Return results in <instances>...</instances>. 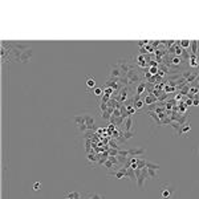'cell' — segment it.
<instances>
[{"label":"cell","mask_w":199,"mask_h":199,"mask_svg":"<svg viewBox=\"0 0 199 199\" xmlns=\"http://www.w3.org/2000/svg\"><path fill=\"white\" fill-rule=\"evenodd\" d=\"M134 173H135V182H137V186H138L139 188H144L146 179L149 178V175H148V169H146V167L141 169V170L137 169V170H134Z\"/></svg>","instance_id":"cell-1"},{"label":"cell","mask_w":199,"mask_h":199,"mask_svg":"<svg viewBox=\"0 0 199 199\" xmlns=\"http://www.w3.org/2000/svg\"><path fill=\"white\" fill-rule=\"evenodd\" d=\"M116 64L120 66V69H121V72H122V74H124V76L127 74L129 72H131V70L135 69L134 64H133L131 61H129L127 59H121V60H118Z\"/></svg>","instance_id":"cell-2"},{"label":"cell","mask_w":199,"mask_h":199,"mask_svg":"<svg viewBox=\"0 0 199 199\" xmlns=\"http://www.w3.org/2000/svg\"><path fill=\"white\" fill-rule=\"evenodd\" d=\"M174 194H175V188L173 184L165 183L161 186V192H159L161 199H171Z\"/></svg>","instance_id":"cell-3"},{"label":"cell","mask_w":199,"mask_h":199,"mask_svg":"<svg viewBox=\"0 0 199 199\" xmlns=\"http://www.w3.org/2000/svg\"><path fill=\"white\" fill-rule=\"evenodd\" d=\"M73 121H74L76 127H77L80 131L85 133V131L88 130V126H86V113H85V114H80V116H74Z\"/></svg>","instance_id":"cell-4"},{"label":"cell","mask_w":199,"mask_h":199,"mask_svg":"<svg viewBox=\"0 0 199 199\" xmlns=\"http://www.w3.org/2000/svg\"><path fill=\"white\" fill-rule=\"evenodd\" d=\"M135 124H137V122L134 120V117H133V116L127 117L126 120H125V122H124V126H122V131H124V133H129V131L135 133V127H137Z\"/></svg>","instance_id":"cell-5"},{"label":"cell","mask_w":199,"mask_h":199,"mask_svg":"<svg viewBox=\"0 0 199 199\" xmlns=\"http://www.w3.org/2000/svg\"><path fill=\"white\" fill-rule=\"evenodd\" d=\"M108 69H109V77L108 78H122L124 77L120 66H118L117 64H110L108 66Z\"/></svg>","instance_id":"cell-6"},{"label":"cell","mask_w":199,"mask_h":199,"mask_svg":"<svg viewBox=\"0 0 199 199\" xmlns=\"http://www.w3.org/2000/svg\"><path fill=\"white\" fill-rule=\"evenodd\" d=\"M82 199H105V195L97 191H85L82 192Z\"/></svg>","instance_id":"cell-7"},{"label":"cell","mask_w":199,"mask_h":199,"mask_svg":"<svg viewBox=\"0 0 199 199\" xmlns=\"http://www.w3.org/2000/svg\"><path fill=\"white\" fill-rule=\"evenodd\" d=\"M32 55H33L32 48H28V49H25V51H23L21 55H20V63H23V64L29 63V60L32 59Z\"/></svg>","instance_id":"cell-8"},{"label":"cell","mask_w":199,"mask_h":199,"mask_svg":"<svg viewBox=\"0 0 199 199\" xmlns=\"http://www.w3.org/2000/svg\"><path fill=\"white\" fill-rule=\"evenodd\" d=\"M144 154H146V149L145 148H137V149H130L129 150V157L131 158H138V157H142Z\"/></svg>","instance_id":"cell-9"},{"label":"cell","mask_w":199,"mask_h":199,"mask_svg":"<svg viewBox=\"0 0 199 199\" xmlns=\"http://www.w3.org/2000/svg\"><path fill=\"white\" fill-rule=\"evenodd\" d=\"M64 198H72V199H82V192L80 191H65Z\"/></svg>","instance_id":"cell-10"},{"label":"cell","mask_w":199,"mask_h":199,"mask_svg":"<svg viewBox=\"0 0 199 199\" xmlns=\"http://www.w3.org/2000/svg\"><path fill=\"white\" fill-rule=\"evenodd\" d=\"M118 94H120V97H118V100H120V101L121 102H124L125 101V100L127 98V97H129V88H127V86H122L121 89H120V93H118Z\"/></svg>","instance_id":"cell-11"},{"label":"cell","mask_w":199,"mask_h":199,"mask_svg":"<svg viewBox=\"0 0 199 199\" xmlns=\"http://www.w3.org/2000/svg\"><path fill=\"white\" fill-rule=\"evenodd\" d=\"M133 102H134L133 104V106H134L135 110H141V109L144 108V105H145V102L139 98V96H135L134 98H133Z\"/></svg>","instance_id":"cell-12"},{"label":"cell","mask_w":199,"mask_h":199,"mask_svg":"<svg viewBox=\"0 0 199 199\" xmlns=\"http://www.w3.org/2000/svg\"><path fill=\"white\" fill-rule=\"evenodd\" d=\"M86 86L89 89L96 88V78H94V77H88L86 78Z\"/></svg>","instance_id":"cell-13"},{"label":"cell","mask_w":199,"mask_h":199,"mask_svg":"<svg viewBox=\"0 0 199 199\" xmlns=\"http://www.w3.org/2000/svg\"><path fill=\"white\" fill-rule=\"evenodd\" d=\"M148 169V167H146ZM148 175L150 179H158V174H157V170H153V169H148Z\"/></svg>","instance_id":"cell-14"},{"label":"cell","mask_w":199,"mask_h":199,"mask_svg":"<svg viewBox=\"0 0 199 199\" xmlns=\"http://www.w3.org/2000/svg\"><path fill=\"white\" fill-rule=\"evenodd\" d=\"M190 66L191 68H197V66H199V63L197 61V55L190 56Z\"/></svg>","instance_id":"cell-15"},{"label":"cell","mask_w":199,"mask_h":199,"mask_svg":"<svg viewBox=\"0 0 199 199\" xmlns=\"http://www.w3.org/2000/svg\"><path fill=\"white\" fill-rule=\"evenodd\" d=\"M144 91H145V82H139L138 86H137V91H135L137 96H141V94L144 93Z\"/></svg>","instance_id":"cell-16"},{"label":"cell","mask_w":199,"mask_h":199,"mask_svg":"<svg viewBox=\"0 0 199 199\" xmlns=\"http://www.w3.org/2000/svg\"><path fill=\"white\" fill-rule=\"evenodd\" d=\"M191 130V126H190V124H184V125H182V129H181V134H186V133H188Z\"/></svg>","instance_id":"cell-17"},{"label":"cell","mask_w":199,"mask_h":199,"mask_svg":"<svg viewBox=\"0 0 199 199\" xmlns=\"http://www.w3.org/2000/svg\"><path fill=\"white\" fill-rule=\"evenodd\" d=\"M190 46H191V49H192V55H197V53H198V41H197V40L191 41Z\"/></svg>","instance_id":"cell-18"},{"label":"cell","mask_w":199,"mask_h":199,"mask_svg":"<svg viewBox=\"0 0 199 199\" xmlns=\"http://www.w3.org/2000/svg\"><path fill=\"white\" fill-rule=\"evenodd\" d=\"M146 167L148 169H153V170H158L161 169V166L159 165H157V163H151V162H146Z\"/></svg>","instance_id":"cell-19"},{"label":"cell","mask_w":199,"mask_h":199,"mask_svg":"<svg viewBox=\"0 0 199 199\" xmlns=\"http://www.w3.org/2000/svg\"><path fill=\"white\" fill-rule=\"evenodd\" d=\"M154 101H155V98L153 96H150V94H148V96L145 97V100H144V102L146 104V105H150V104H153Z\"/></svg>","instance_id":"cell-20"},{"label":"cell","mask_w":199,"mask_h":199,"mask_svg":"<svg viewBox=\"0 0 199 199\" xmlns=\"http://www.w3.org/2000/svg\"><path fill=\"white\" fill-rule=\"evenodd\" d=\"M190 44H191V41H188V40H181L179 41V45H181L182 48H184V49H187L188 46H190Z\"/></svg>","instance_id":"cell-21"},{"label":"cell","mask_w":199,"mask_h":199,"mask_svg":"<svg viewBox=\"0 0 199 199\" xmlns=\"http://www.w3.org/2000/svg\"><path fill=\"white\" fill-rule=\"evenodd\" d=\"M102 92H104V89H102V88H94L93 94H94V96H97V97H100V96L102 94Z\"/></svg>","instance_id":"cell-22"},{"label":"cell","mask_w":199,"mask_h":199,"mask_svg":"<svg viewBox=\"0 0 199 199\" xmlns=\"http://www.w3.org/2000/svg\"><path fill=\"white\" fill-rule=\"evenodd\" d=\"M41 186H42L41 182H36L35 184H33V190H35V191H39L40 188H41Z\"/></svg>","instance_id":"cell-23"},{"label":"cell","mask_w":199,"mask_h":199,"mask_svg":"<svg viewBox=\"0 0 199 199\" xmlns=\"http://www.w3.org/2000/svg\"><path fill=\"white\" fill-rule=\"evenodd\" d=\"M192 105H194V106H198V105H199V101H198V98H195V100H194Z\"/></svg>","instance_id":"cell-24"},{"label":"cell","mask_w":199,"mask_h":199,"mask_svg":"<svg viewBox=\"0 0 199 199\" xmlns=\"http://www.w3.org/2000/svg\"><path fill=\"white\" fill-rule=\"evenodd\" d=\"M186 105L188 106V105H192V101H191V100H187V101H186Z\"/></svg>","instance_id":"cell-25"},{"label":"cell","mask_w":199,"mask_h":199,"mask_svg":"<svg viewBox=\"0 0 199 199\" xmlns=\"http://www.w3.org/2000/svg\"><path fill=\"white\" fill-rule=\"evenodd\" d=\"M151 73H157V69H155V68H151Z\"/></svg>","instance_id":"cell-26"},{"label":"cell","mask_w":199,"mask_h":199,"mask_svg":"<svg viewBox=\"0 0 199 199\" xmlns=\"http://www.w3.org/2000/svg\"><path fill=\"white\" fill-rule=\"evenodd\" d=\"M198 155H199V150H198Z\"/></svg>","instance_id":"cell-27"}]
</instances>
